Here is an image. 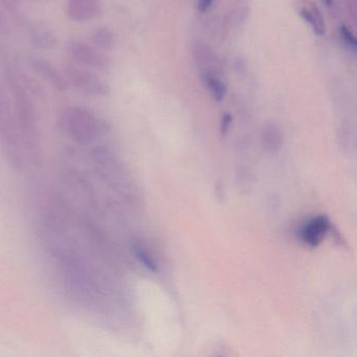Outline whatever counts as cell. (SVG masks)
<instances>
[{"mask_svg":"<svg viewBox=\"0 0 357 357\" xmlns=\"http://www.w3.org/2000/svg\"><path fill=\"white\" fill-rule=\"evenodd\" d=\"M60 126L73 141L91 143L104 129L103 123L91 110L81 106L66 108L60 116Z\"/></svg>","mask_w":357,"mask_h":357,"instance_id":"cell-1","label":"cell"},{"mask_svg":"<svg viewBox=\"0 0 357 357\" xmlns=\"http://www.w3.org/2000/svg\"><path fill=\"white\" fill-rule=\"evenodd\" d=\"M8 81L11 87L14 100V110L22 137L29 144L34 145L37 139V122L34 106L29 97L28 91L22 86V81L15 73H8Z\"/></svg>","mask_w":357,"mask_h":357,"instance_id":"cell-2","label":"cell"},{"mask_svg":"<svg viewBox=\"0 0 357 357\" xmlns=\"http://www.w3.org/2000/svg\"><path fill=\"white\" fill-rule=\"evenodd\" d=\"M66 77L68 84L77 91L91 97H104L109 93V85L95 73L75 66L66 68Z\"/></svg>","mask_w":357,"mask_h":357,"instance_id":"cell-3","label":"cell"},{"mask_svg":"<svg viewBox=\"0 0 357 357\" xmlns=\"http://www.w3.org/2000/svg\"><path fill=\"white\" fill-rule=\"evenodd\" d=\"M15 119L16 116L11 112L9 99L6 96L3 86H0V139L7 146L9 153L18 158L20 141L22 137Z\"/></svg>","mask_w":357,"mask_h":357,"instance_id":"cell-4","label":"cell"},{"mask_svg":"<svg viewBox=\"0 0 357 357\" xmlns=\"http://www.w3.org/2000/svg\"><path fill=\"white\" fill-rule=\"evenodd\" d=\"M68 54L77 63L81 66L101 70L109 68V58L98 50V47H91L87 43L72 41L68 45Z\"/></svg>","mask_w":357,"mask_h":357,"instance_id":"cell-5","label":"cell"},{"mask_svg":"<svg viewBox=\"0 0 357 357\" xmlns=\"http://www.w3.org/2000/svg\"><path fill=\"white\" fill-rule=\"evenodd\" d=\"M68 16L76 22H87L101 15L100 0H68Z\"/></svg>","mask_w":357,"mask_h":357,"instance_id":"cell-6","label":"cell"},{"mask_svg":"<svg viewBox=\"0 0 357 357\" xmlns=\"http://www.w3.org/2000/svg\"><path fill=\"white\" fill-rule=\"evenodd\" d=\"M329 227L330 221L327 216L321 215L314 217L304 225L301 231V238L305 243L314 248L323 241Z\"/></svg>","mask_w":357,"mask_h":357,"instance_id":"cell-7","label":"cell"},{"mask_svg":"<svg viewBox=\"0 0 357 357\" xmlns=\"http://www.w3.org/2000/svg\"><path fill=\"white\" fill-rule=\"evenodd\" d=\"M33 68L40 78L49 83L52 87L58 91H64L68 89V82L66 77L62 76L57 68L47 60L35 59L32 62Z\"/></svg>","mask_w":357,"mask_h":357,"instance_id":"cell-8","label":"cell"},{"mask_svg":"<svg viewBox=\"0 0 357 357\" xmlns=\"http://www.w3.org/2000/svg\"><path fill=\"white\" fill-rule=\"evenodd\" d=\"M298 14L302 20L310 26L313 33L317 36H323L325 34V22L321 12L317 10L312 3H304L298 8Z\"/></svg>","mask_w":357,"mask_h":357,"instance_id":"cell-9","label":"cell"},{"mask_svg":"<svg viewBox=\"0 0 357 357\" xmlns=\"http://www.w3.org/2000/svg\"><path fill=\"white\" fill-rule=\"evenodd\" d=\"M202 83L208 89L210 95L212 96L213 99L218 103L222 102L225 96H227V89L220 78L217 77L214 73L208 72V70L206 72H206L202 73Z\"/></svg>","mask_w":357,"mask_h":357,"instance_id":"cell-10","label":"cell"},{"mask_svg":"<svg viewBox=\"0 0 357 357\" xmlns=\"http://www.w3.org/2000/svg\"><path fill=\"white\" fill-rule=\"evenodd\" d=\"M91 40L96 47L103 50V51H109L116 45L114 33L107 26H101V28L93 31Z\"/></svg>","mask_w":357,"mask_h":357,"instance_id":"cell-11","label":"cell"},{"mask_svg":"<svg viewBox=\"0 0 357 357\" xmlns=\"http://www.w3.org/2000/svg\"><path fill=\"white\" fill-rule=\"evenodd\" d=\"M132 248L137 260H139L148 271H152V273H158V263L155 262V260H154L153 257L149 254V252H147V250H146L143 246L139 245V244H135Z\"/></svg>","mask_w":357,"mask_h":357,"instance_id":"cell-12","label":"cell"},{"mask_svg":"<svg viewBox=\"0 0 357 357\" xmlns=\"http://www.w3.org/2000/svg\"><path fill=\"white\" fill-rule=\"evenodd\" d=\"M340 35L342 37V41H344V45H347L350 51H352L353 53H355L357 47V41L356 38H355L353 33L351 32L350 29L347 28L346 26H342L340 28Z\"/></svg>","mask_w":357,"mask_h":357,"instance_id":"cell-13","label":"cell"},{"mask_svg":"<svg viewBox=\"0 0 357 357\" xmlns=\"http://www.w3.org/2000/svg\"><path fill=\"white\" fill-rule=\"evenodd\" d=\"M231 122H233V116L229 114H223L222 118L220 121V132L221 135H225L229 131V127H231Z\"/></svg>","mask_w":357,"mask_h":357,"instance_id":"cell-14","label":"cell"},{"mask_svg":"<svg viewBox=\"0 0 357 357\" xmlns=\"http://www.w3.org/2000/svg\"><path fill=\"white\" fill-rule=\"evenodd\" d=\"M214 0H196V8L200 13H206L212 7Z\"/></svg>","mask_w":357,"mask_h":357,"instance_id":"cell-15","label":"cell"},{"mask_svg":"<svg viewBox=\"0 0 357 357\" xmlns=\"http://www.w3.org/2000/svg\"><path fill=\"white\" fill-rule=\"evenodd\" d=\"M321 1L327 8H331L333 6V0H321Z\"/></svg>","mask_w":357,"mask_h":357,"instance_id":"cell-16","label":"cell"},{"mask_svg":"<svg viewBox=\"0 0 357 357\" xmlns=\"http://www.w3.org/2000/svg\"><path fill=\"white\" fill-rule=\"evenodd\" d=\"M3 16H1V13H0V32H1V31H3Z\"/></svg>","mask_w":357,"mask_h":357,"instance_id":"cell-17","label":"cell"}]
</instances>
